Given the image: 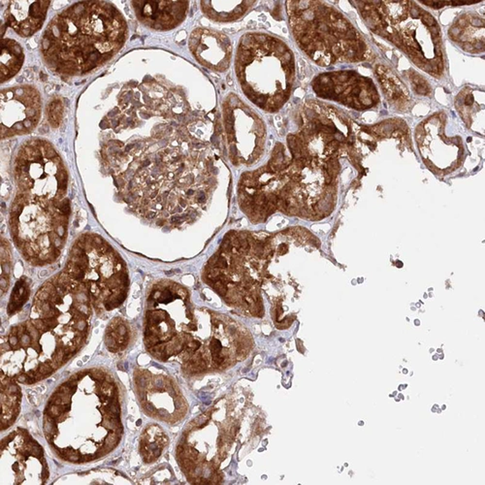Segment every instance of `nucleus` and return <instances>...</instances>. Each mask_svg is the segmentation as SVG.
Here are the masks:
<instances>
[{"label":"nucleus","mask_w":485,"mask_h":485,"mask_svg":"<svg viewBox=\"0 0 485 485\" xmlns=\"http://www.w3.org/2000/svg\"><path fill=\"white\" fill-rule=\"evenodd\" d=\"M472 24H474V26H482L484 22H482L481 19L474 18L472 19Z\"/></svg>","instance_id":"obj_15"},{"label":"nucleus","mask_w":485,"mask_h":485,"mask_svg":"<svg viewBox=\"0 0 485 485\" xmlns=\"http://www.w3.org/2000/svg\"><path fill=\"white\" fill-rule=\"evenodd\" d=\"M423 4L427 5V6L433 7V8L440 9L442 7L445 6V5L449 4V1H421Z\"/></svg>","instance_id":"obj_13"},{"label":"nucleus","mask_w":485,"mask_h":485,"mask_svg":"<svg viewBox=\"0 0 485 485\" xmlns=\"http://www.w3.org/2000/svg\"><path fill=\"white\" fill-rule=\"evenodd\" d=\"M143 23L157 29H171L183 22L189 1H133Z\"/></svg>","instance_id":"obj_6"},{"label":"nucleus","mask_w":485,"mask_h":485,"mask_svg":"<svg viewBox=\"0 0 485 485\" xmlns=\"http://www.w3.org/2000/svg\"><path fill=\"white\" fill-rule=\"evenodd\" d=\"M24 279L19 280L12 293L11 301L9 302L8 314L13 315L19 311L24 303L28 301L29 289L28 285L24 282Z\"/></svg>","instance_id":"obj_9"},{"label":"nucleus","mask_w":485,"mask_h":485,"mask_svg":"<svg viewBox=\"0 0 485 485\" xmlns=\"http://www.w3.org/2000/svg\"><path fill=\"white\" fill-rule=\"evenodd\" d=\"M58 211L61 212V215L68 216L70 214V204H69L68 199H65L60 202V205H58Z\"/></svg>","instance_id":"obj_11"},{"label":"nucleus","mask_w":485,"mask_h":485,"mask_svg":"<svg viewBox=\"0 0 485 485\" xmlns=\"http://www.w3.org/2000/svg\"><path fill=\"white\" fill-rule=\"evenodd\" d=\"M255 1H201L208 18L221 23L237 21L250 11Z\"/></svg>","instance_id":"obj_7"},{"label":"nucleus","mask_w":485,"mask_h":485,"mask_svg":"<svg viewBox=\"0 0 485 485\" xmlns=\"http://www.w3.org/2000/svg\"><path fill=\"white\" fill-rule=\"evenodd\" d=\"M143 408L152 417L164 422H176L186 415V401L182 397L177 386L164 376H140Z\"/></svg>","instance_id":"obj_4"},{"label":"nucleus","mask_w":485,"mask_h":485,"mask_svg":"<svg viewBox=\"0 0 485 485\" xmlns=\"http://www.w3.org/2000/svg\"><path fill=\"white\" fill-rule=\"evenodd\" d=\"M235 71L244 95L261 110L277 112L289 100L294 58L280 39L261 33L244 34L236 51Z\"/></svg>","instance_id":"obj_1"},{"label":"nucleus","mask_w":485,"mask_h":485,"mask_svg":"<svg viewBox=\"0 0 485 485\" xmlns=\"http://www.w3.org/2000/svg\"><path fill=\"white\" fill-rule=\"evenodd\" d=\"M61 102L60 100H55L51 103L49 107V120L54 127H58L61 120Z\"/></svg>","instance_id":"obj_10"},{"label":"nucleus","mask_w":485,"mask_h":485,"mask_svg":"<svg viewBox=\"0 0 485 485\" xmlns=\"http://www.w3.org/2000/svg\"><path fill=\"white\" fill-rule=\"evenodd\" d=\"M223 120L232 164H255L262 154L266 134L260 116L237 95H230L223 103Z\"/></svg>","instance_id":"obj_3"},{"label":"nucleus","mask_w":485,"mask_h":485,"mask_svg":"<svg viewBox=\"0 0 485 485\" xmlns=\"http://www.w3.org/2000/svg\"><path fill=\"white\" fill-rule=\"evenodd\" d=\"M189 47L197 60L218 72H225L230 65L232 45L225 34L196 29L191 34Z\"/></svg>","instance_id":"obj_5"},{"label":"nucleus","mask_w":485,"mask_h":485,"mask_svg":"<svg viewBox=\"0 0 485 485\" xmlns=\"http://www.w3.org/2000/svg\"><path fill=\"white\" fill-rule=\"evenodd\" d=\"M298 45L321 66L363 60L366 45L343 15L319 1H287Z\"/></svg>","instance_id":"obj_2"},{"label":"nucleus","mask_w":485,"mask_h":485,"mask_svg":"<svg viewBox=\"0 0 485 485\" xmlns=\"http://www.w3.org/2000/svg\"><path fill=\"white\" fill-rule=\"evenodd\" d=\"M472 102H474V97H472V95H468L466 100H465V103H466V105H471L472 104Z\"/></svg>","instance_id":"obj_16"},{"label":"nucleus","mask_w":485,"mask_h":485,"mask_svg":"<svg viewBox=\"0 0 485 485\" xmlns=\"http://www.w3.org/2000/svg\"><path fill=\"white\" fill-rule=\"evenodd\" d=\"M168 443L167 436L159 426L150 425L142 434L140 452L145 462L152 463L159 459Z\"/></svg>","instance_id":"obj_8"},{"label":"nucleus","mask_w":485,"mask_h":485,"mask_svg":"<svg viewBox=\"0 0 485 485\" xmlns=\"http://www.w3.org/2000/svg\"><path fill=\"white\" fill-rule=\"evenodd\" d=\"M421 19H422L423 24H425L426 26H437V22H436V19L433 18V17L431 16L430 14L426 13V12H423L422 17H421Z\"/></svg>","instance_id":"obj_12"},{"label":"nucleus","mask_w":485,"mask_h":485,"mask_svg":"<svg viewBox=\"0 0 485 485\" xmlns=\"http://www.w3.org/2000/svg\"><path fill=\"white\" fill-rule=\"evenodd\" d=\"M8 280L9 279H6V278L1 277V290H3V292H6L7 287H8Z\"/></svg>","instance_id":"obj_14"}]
</instances>
